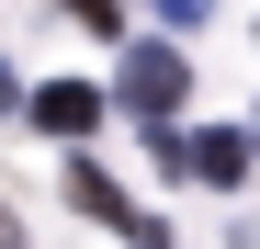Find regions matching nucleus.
<instances>
[{"label":"nucleus","mask_w":260,"mask_h":249,"mask_svg":"<svg viewBox=\"0 0 260 249\" xmlns=\"http://www.w3.org/2000/svg\"><path fill=\"white\" fill-rule=\"evenodd\" d=\"M113 102L136 113V124H170L192 102V57L181 46H124V79H113Z\"/></svg>","instance_id":"1"},{"label":"nucleus","mask_w":260,"mask_h":249,"mask_svg":"<svg viewBox=\"0 0 260 249\" xmlns=\"http://www.w3.org/2000/svg\"><path fill=\"white\" fill-rule=\"evenodd\" d=\"M170 170H192V181H249V136L238 124H204V136H170Z\"/></svg>","instance_id":"2"},{"label":"nucleus","mask_w":260,"mask_h":249,"mask_svg":"<svg viewBox=\"0 0 260 249\" xmlns=\"http://www.w3.org/2000/svg\"><path fill=\"white\" fill-rule=\"evenodd\" d=\"M23 113L46 124V136H91V124H102V91H79V79H46V91H23Z\"/></svg>","instance_id":"3"},{"label":"nucleus","mask_w":260,"mask_h":249,"mask_svg":"<svg viewBox=\"0 0 260 249\" xmlns=\"http://www.w3.org/2000/svg\"><path fill=\"white\" fill-rule=\"evenodd\" d=\"M68 204H79V215H102V227H124V215H136V204L113 193V170H91V159H68Z\"/></svg>","instance_id":"4"},{"label":"nucleus","mask_w":260,"mask_h":249,"mask_svg":"<svg viewBox=\"0 0 260 249\" xmlns=\"http://www.w3.org/2000/svg\"><path fill=\"white\" fill-rule=\"evenodd\" d=\"M68 12L91 23V34H113V23H124V0H68Z\"/></svg>","instance_id":"5"},{"label":"nucleus","mask_w":260,"mask_h":249,"mask_svg":"<svg viewBox=\"0 0 260 249\" xmlns=\"http://www.w3.org/2000/svg\"><path fill=\"white\" fill-rule=\"evenodd\" d=\"M158 12H170V23H204V12H215V0H158Z\"/></svg>","instance_id":"6"},{"label":"nucleus","mask_w":260,"mask_h":249,"mask_svg":"<svg viewBox=\"0 0 260 249\" xmlns=\"http://www.w3.org/2000/svg\"><path fill=\"white\" fill-rule=\"evenodd\" d=\"M12 102H23V79H12V68H0V113H12Z\"/></svg>","instance_id":"7"},{"label":"nucleus","mask_w":260,"mask_h":249,"mask_svg":"<svg viewBox=\"0 0 260 249\" xmlns=\"http://www.w3.org/2000/svg\"><path fill=\"white\" fill-rule=\"evenodd\" d=\"M0 249H23V227H12V215H0Z\"/></svg>","instance_id":"8"},{"label":"nucleus","mask_w":260,"mask_h":249,"mask_svg":"<svg viewBox=\"0 0 260 249\" xmlns=\"http://www.w3.org/2000/svg\"><path fill=\"white\" fill-rule=\"evenodd\" d=\"M249 147H260V136H249Z\"/></svg>","instance_id":"9"}]
</instances>
